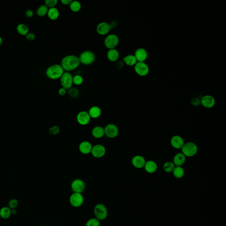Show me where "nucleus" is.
Returning a JSON list of instances; mask_svg holds the SVG:
<instances>
[{"label": "nucleus", "mask_w": 226, "mask_h": 226, "mask_svg": "<svg viewBox=\"0 0 226 226\" xmlns=\"http://www.w3.org/2000/svg\"><path fill=\"white\" fill-rule=\"evenodd\" d=\"M49 9L45 5H42L39 6L36 11V14L38 16L42 17L47 14Z\"/></svg>", "instance_id": "30"}, {"label": "nucleus", "mask_w": 226, "mask_h": 226, "mask_svg": "<svg viewBox=\"0 0 226 226\" xmlns=\"http://www.w3.org/2000/svg\"><path fill=\"white\" fill-rule=\"evenodd\" d=\"M79 58L81 63L84 65H89L94 62L95 56L92 51H87L81 53Z\"/></svg>", "instance_id": "5"}, {"label": "nucleus", "mask_w": 226, "mask_h": 226, "mask_svg": "<svg viewBox=\"0 0 226 226\" xmlns=\"http://www.w3.org/2000/svg\"><path fill=\"white\" fill-rule=\"evenodd\" d=\"M16 31L20 35L26 36L29 33V28L25 24H20L16 27Z\"/></svg>", "instance_id": "27"}, {"label": "nucleus", "mask_w": 226, "mask_h": 226, "mask_svg": "<svg viewBox=\"0 0 226 226\" xmlns=\"http://www.w3.org/2000/svg\"><path fill=\"white\" fill-rule=\"evenodd\" d=\"M181 150L182 153L186 157H191L195 156L197 153L198 147L194 142H188L184 144Z\"/></svg>", "instance_id": "3"}, {"label": "nucleus", "mask_w": 226, "mask_h": 226, "mask_svg": "<svg viewBox=\"0 0 226 226\" xmlns=\"http://www.w3.org/2000/svg\"><path fill=\"white\" fill-rule=\"evenodd\" d=\"M94 213L96 218L100 221L104 220L108 215V211L107 208L102 204H98L96 205L94 209Z\"/></svg>", "instance_id": "4"}, {"label": "nucleus", "mask_w": 226, "mask_h": 226, "mask_svg": "<svg viewBox=\"0 0 226 226\" xmlns=\"http://www.w3.org/2000/svg\"><path fill=\"white\" fill-rule=\"evenodd\" d=\"M70 9L73 12H77L80 11L81 8V5L80 2L78 1H72L69 5Z\"/></svg>", "instance_id": "31"}, {"label": "nucleus", "mask_w": 226, "mask_h": 226, "mask_svg": "<svg viewBox=\"0 0 226 226\" xmlns=\"http://www.w3.org/2000/svg\"><path fill=\"white\" fill-rule=\"evenodd\" d=\"M144 168L148 173L153 174L157 171L158 166L155 161L149 160L146 162Z\"/></svg>", "instance_id": "20"}, {"label": "nucleus", "mask_w": 226, "mask_h": 226, "mask_svg": "<svg viewBox=\"0 0 226 226\" xmlns=\"http://www.w3.org/2000/svg\"><path fill=\"white\" fill-rule=\"evenodd\" d=\"M123 61L124 64H126L128 66H134L136 63H137V60L135 58L134 55H128L123 58Z\"/></svg>", "instance_id": "25"}, {"label": "nucleus", "mask_w": 226, "mask_h": 226, "mask_svg": "<svg viewBox=\"0 0 226 226\" xmlns=\"http://www.w3.org/2000/svg\"><path fill=\"white\" fill-rule=\"evenodd\" d=\"M100 221L96 218L90 219L86 222L85 226H100Z\"/></svg>", "instance_id": "33"}, {"label": "nucleus", "mask_w": 226, "mask_h": 226, "mask_svg": "<svg viewBox=\"0 0 226 226\" xmlns=\"http://www.w3.org/2000/svg\"><path fill=\"white\" fill-rule=\"evenodd\" d=\"M109 25H110V29H113L116 28L117 26V23L116 21H113L109 24Z\"/></svg>", "instance_id": "43"}, {"label": "nucleus", "mask_w": 226, "mask_h": 226, "mask_svg": "<svg viewBox=\"0 0 226 226\" xmlns=\"http://www.w3.org/2000/svg\"><path fill=\"white\" fill-rule=\"evenodd\" d=\"M109 24L106 22L100 23L98 25L96 31L99 35H107L110 30Z\"/></svg>", "instance_id": "18"}, {"label": "nucleus", "mask_w": 226, "mask_h": 226, "mask_svg": "<svg viewBox=\"0 0 226 226\" xmlns=\"http://www.w3.org/2000/svg\"><path fill=\"white\" fill-rule=\"evenodd\" d=\"M172 172L174 176L177 179H181L185 175V171L182 166H175Z\"/></svg>", "instance_id": "29"}, {"label": "nucleus", "mask_w": 226, "mask_h": 226, "mask_svg": "<svg viewBox=\"0 0 226 226\" xmlns=\"http://www.w3.org/2000/svg\"><path fill=\"white\" fill-rule=\"evenodd\" d=\"M19 205V202L16 199H12L9 201L8 203L9 208L11 209H15L17 208Z\"/></svg>", "instance_id": "34"}, {"label": "nucleus", "mask_w": 226, "mask_h": 226, "mask_svg": "<svg viewBox=\"0 0 226 226\" xmlns=\"http://www.w3.org/2000/svg\"><path fill=\"white\" fill-rule=\"evenodd\" d=\"M91 118H97L101 115L102 111L100 108L97 106L91 107L88 112Z\"/></svg>", "instance_id": "24"}, {"label": "nucleus", "mask_w": 226, "mask_h": 226, "mask_svg": "<svg viewBox=\"0 0 226 226\" xmlns=\"http://www.w3.org/2000/svg\"><path fill=\"white\" fill-rule=\"evenodd\" d=\"M25 36L27 40L31 41L35 40V34L32 32H29Z\"/></svg>", "instance_id": "40"}, {"label": "nucleus", "mask_w": 226, "mask_h": 226, "mask_svg": "<svg viewBox=\"0 0 226 226\" xmlns=\"http://www.w3.org/2000/svg\"><path fill=\"white\" fill-rule=\"evenodd\" d=\"M81 64L78 57L74 55H69L64 57L61 61V65L64 70L69 72L78 67Z\"/></svg>", "instance_id": "1"}, {"label": "nucleus", "mask_w": 226, "mask_h": 226, "mask_svg": "<svg viewBox=\"0 0 226 226\" xmlns=\"http://www.w3.org/2000/svg\"><path fill=\"white\" fill-rule=\"evenodd\" d=\"M11 214V209L8 207H3L0 209V216L3 219H8Z\"/></svg>", "instance_id": "28"}, {"label": "nucleus", "mask_w": 226, "mask_h": 226, "mask_svg": "<svg viewBox=\"0 0 226 226\" xmlns=\"http://www.w3.org/2000/svg\"><path fill=\"white\" fill-rule=\"evenodd\" d=\"M124 63L123 61H119V62H117V67L118 69H121L124 66Z\"/></svg>", "instance_id": "45"}, {"label": "nucleus", "mask_w": 226, "mask_h": 226, "mask_svg": "<svg viewBox=\"0 0 226 226\" xmlns=\"http://www.w3.org/2000/svg\"><path fill=\"white\" fill-rule=\"evenodd\" d=\"M106 148L102 144H96L92 147L91 153L96 158H100L106 153Z\"/></svg>", "instance_id": "12"}, {"label": "nucleus", "mask_w": 226, "mask_h": 226, "mask_svg": "<svg viewBox=\"0 0 226 226\" xmlns=\"http://www.w3.org/2000/svg\"><path fill=\"white\" fill-rule=\"evenodd\" d=\"M3 42V40L2 38V37L0 36V46H1V45H2V44Z\"/></svg>", "instance_id": "46"}, {"label": "nucleus", "mask_w": 226, "mask_h": 226, "mask_svg": "<svg viewBox=\"0 0 226 226\" xmlns=\"http://www.w3.org/2000/svg\"><path fill=\"white\" fill-rule=\"evenodd\" d=\"M66 93V89H64V88H63V87H61V88H60V89H59V90H58V94H59V95L61 96L64 95Z\"/></svg>", "instance_id": "42"}, {"label": "nucleus", "mask_w": 226, "mask_h": 226, "mask_svg": "<svg viewBox=\"0 0 226 226\" xmlns=\"http://www.w3.org/2000/svg\"><path fill=\"white\" fill-rule=\"evenodd\" d=\"M146 162L145 158L140 155L134 156L132 160V164L134 167L137 169H141L144 167Z\"/></svg>", "instance_id": "17"}, {"label": "nucleus", "mask_w": 226, "mask_h": 226, "mask_svg": "<svg viewBox=\"0 0 226 226\" xmlns=\"http://www.w3.org/2000/svg\"><path fill=\"white\" fill-rule=\"evenodd\" d=\"M119 43V38L118 36L114 34L108 35L104 40L105 47L108 49H115Z\"/></svg>", "instance_id": "8"}, {"label": "nucleus", "mask_w": 226, "mask_h": 226, "mask_svg": "<svg viewBox=\"0 0 226 226\" xmlns=\"http://www.w3.org/2000/svg\"><path fill=\"white\" fill-rule=\"evenodd\" d=\"M186 161V156L183 153H179L175 155L173 162L175 166H182L185 163Z\"/></svg>", "instance_id": "21"}, {"label": "nucleus", "mask_w": 226, "mask_h": 226, "mask_svg": "<svg viewBox=\"0 0 226 226\" xmlns=\"http://www.w3.org/2000/svg\"><path fill=\"white\" fill-rule=\"evenodd\" d=\"M175 166L172 161H167L164 163L163 168L164 171L167 173L172 172Z\"/></svg>", "instance_id": "32"}, {"label": "nucleus", "mask_w": 226, "mask_h": 226, "mask_svg": "<svg viewBox=\"0 0 226 226\" xmlns=\"http://www.w3.org/2000/svg\"><path fill=\"white\" fill-rule=\"evenodd\" d=\"M91 133L95 138L97 139L102 138L105 135L104 129L100 126H97L92 129Z\"/></svg>", "instance_id": "23"}, {"label": "nucleus", "mask_w": 226, "mask_h": 226, "mask_svg": "<svg viewBox=\"0 0 226 226\" xmlns=\"http://www.w3.org/2000/svg\"><path fill=\"white\" fill-rule=\"evenodd\" d=\"M77 119V121L80 125L85 126L90 122L91 117L87 111H82L78 113Z\"/></svg>", "instance_id": "14"}, {"label": "nucleus", "mask_w": 226, "mask_h": 226, "mask_svg": "<svg viewBox=\"0 0 226 226\" xmlns=\"http://www.w3.org/2000/svg\"><path fill=\"white\" fill-rule=\"evenodd\" d=\"M71 188L74 193H81L85 189V183L82 180L77 179L72 183Z\"/></svg>", "instance_id": "11"}, {"label": "nucleus", "mask_w": 226, "mask_h": 226, "mask_svg": "<svg viewBox=\"0 0 226 226\" xmlns=\"http://www.w3.org/2000/svg\"><path fill=\"white\" fill-rule=\"evenodd\" d=\"M84 198L81 193H73L69 198V202L73 207L78 208L83 205Z\"/></svg>", "instance_id": "9"}, {"label": "nucleus", "mask_w": 226, "mask_h": 226, "mask_svg": "<svg viewBox=\"0 0 226 226\" xmlns=\"http://www.w3.org/2000/svg\"><path fill=\"white\" fill-rule=\"evenodd\" d=\"M60 82L62 87L66 90H69L71 88L73 84V76L68 72H64L60 78Z\"/></svg>", "instance_id": "7"}, {"label": "nucleus", "mask_w": 226, "mask_h": 226, "mask_svg": "<svg viewBox=\"0 0 226 226\" xmlns=\"http://www.w3.org/2000/svg\"><path fill=\"white\" fill-rule=\"evenodd\" d=\"M47 16L51 20H55L58 19L59 16V12L57 8H52L49 9Z\"/></svg>", "instance_id": "26"}, {"label": "nucleus", "mask_w": 226, "mask_h": 226, "mask_svg": "<svg viewBox=\"0 0 226 226\" xmlns=\"http://www.w3.org/2000/svg\"><path fill=\"white\" fill-rule=\"evenodd\" d=\"M61 2L62 4L67 6V5H70L72 2V0H61Z\"/></svg>", "instance_id": "44"}, {"label": "nucleus", "mask_w": 226, "mask_h": 226, "mask_svg": "<svg viewBox=\"0 0 226 226\" xmlns=\"http://www.w3.org/2000/svg\"><path fill=\"white\" fill-rule=\"evenodd\" d=\"M60 132V129L58 126H53L50 128L49 133L52 135H57Z\"/></svg>", "instance_id": "39"}, {"label": "nucleus", "mask_w": 226, "mask_h": 226, "mask_svg": "<svg viewBox=\"0 0 226 226\" xmlns=\"http://www.w3.org/2000/svg\"><path fill=\"white\" fill-rule=\"evenodd\" d=\"M185 143L184 139L179 135H175L171 139L172 147L177 149L182 148Z\"/></svg>", "instance_id": "15"}, {"label": "nucleus", "mask_w": 226, "mask_h": 226, "mask_svg": "<svg viewBox=\"0 0 226 226\" xmlns=\"http://www.w3.org/2000/svg\"><path fill=\"white\" fill-rule=\"evenodd\" d=\"M190 103L192 106H194V107H197L201 104V100L198 98L194 97L191 99Z\"/></svg>", "instance_id": "38"}, {"label": "nucleus", "mask_w": 226, "mask_h": 226, "mask_svg": "<svg viewBox=\"0 0 226 226\" xmlns=\"http://www.w3.org/2000/svg\"><path fill=\"white\" fill-rule=\"evenodd\" d=\"M134 55L138 62H145L148 58V53L145 49L139 48L135 51Z\"/></svg>", "instance_id": "16"}, {"label": "nucleus", "mask_w": 226, "mask_h": 226, "mask_svg": "<svg viewBox=\"0 0 226 226\" xmlns=\"http://www.w3.org/2000/svg\"><path fill=\"white\" fill-rule=\"evenodd\" d=\"M119 53L115 49L109 50L107 53V57L108 60L111 62H115L119 58Z\"/></svg>", "instance_id": "22"}, {"label": "nucleus", "mask_w": 226, "mask_h": 226, "mask_svg": "<svg viewBox=\"0 0 226 226\" xmlns=\"http://www.w3.org/2000/svg\"><path fill=\"white\" fill-rule=\"evenodd\" d=\"M25 15L27 17L31 18L33 17L34 15V12L32 10L28 9L25 12Z\"/></svg>", "instance_id": "41"}, {"label": "nucleus", "mask_w": 226, "mask_h": 226, "mask_svg": "<svg viewBox=\"0 0 226 226\" xmlns=\"http://www.w3.org/2000/svg\"><path fill=\"white\" fill-rule=\"evenodd\" d=\"M64 71V69L61 65L55 64L49 67L46 71V75L49 78L57 80L61 78Z\"/></svg>", "instance_id": "2"}, {"label": "nucleus", "mask_w": 226, "mask_h": 226, "mask_svg": "<svg viewBox=\"0 0 226 226\" xmlns=\"http://www.w3.org/2000/svg\"><path fill=\"white\" fill-rule=\"evenodd\" d=\"M45 6H46L48 8H55V6H57L58 4L57 0H46L45 1Z\"/></svg>", "instance_id": "35"}, {"label": "nucleus", "mask_w": 226, "mask_h": 226, "mask_svg": "<svg viewBox=\"0 0 226 226\" xmlns=\"http://www.w3.org/2000/svg\"><path fill=\"white\" fill-rule=\"evenodd\" d=\"M83 78L81 75L75 76L73 77V83L77 85H81L83 82Z\"/></svg>", "instance_id": "36"}, {"label": "nucleus", "mask_w": 226, "mask_h": 226, "mask_svg": "<svg viewBox=\"0 0 226 226\" xmlns=\"http://www.w3.org/2000/svg\"><path fill=\"white\" fill-rule=\"evenodd\" d=\"M68 93L71 97L73 98L77 97L79 95V92L77 88L71 87L68 90Z\"/></svg>", "instance_id": "37"}, {"label": "nucleus", "mask_w": 226, "mask_h": 226, "mask_svg": "<svg viewBox=\"0 0 226 226\" xmlns=\"http://www.w3.org/2000/svg\"><path fill=\"white\" fill-rule=\"evenodd\" d=\"M92 147L90 142L87 141H82L79 145V150L82 154L86 155L91 153Z\"/></svg>", "instance_id": "19"}, {"label": "nucleus", "mask_w": 226, "mask_h": 226, "mask_svg": "<svg viewBox=\"0 0 226 226\" xmlns=\"http://www.w3.org/2000/svg\"><path fill=\"white\" fill-rule=\"evenodd\" d=\"M104 131L105 135L110 138H115L119 133L118 128L113 124L107 125L104 128Z\"/></svg>", "instance_id": "10"}, {"label": "nucleus", "mask_w": 226, "mask_h": 226, "mask_svg": "<svg viewBox=\"0 0 226 226\" xmlns=\"http://www.w3.org/2000/svg\"><path fill=\"white\" fill-rule=\"evenodd\" d=\"M201 104L203 107L208 109H210L214 107L215 104V100L214 98L211 95H206L202 97Z\"/></svg>", "instance_id": "13"}, {"label": "nucleus", "mask_w": 226, "mask_h": 226, "mask_svg": "<svg viewBox=\"0 0 226 226\" xmlns=\"http://www.w3.org/2000/svg\"><path fill=\"white\" fill-rule=\"evenodd\" d=\"M134 70L138 75L144 77L148 74L150 69L145 62H137L134 65Z\"/></svg>", "instance_id": "6"}]
</instances>
